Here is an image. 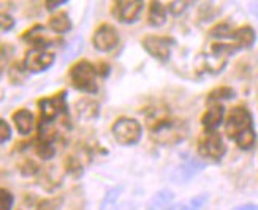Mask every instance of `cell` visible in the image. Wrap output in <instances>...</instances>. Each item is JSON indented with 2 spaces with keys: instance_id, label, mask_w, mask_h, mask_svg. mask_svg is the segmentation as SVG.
I'll list each match as a JSON object with an SVG mask.
<instances>
[{
  "instance_id": "1",
  "label": "cell",
  "mask_w": 258,
  "mask_h": 210,
  "mask_svg": "<svg viewBox=\"0 0 258 210\" xmlns=\"http://www.w3.org/2000/svg\"><path fill=\"white\" fill-rule=\"evenodd\" d=\"M227 136L238 144L242 150H249L255 144V131H253V120L245 106H236L230 111L227 119Z\"/></svg>"
},
{
  "instance_id": "2",
  "label": "cell",
  "mask_w": 258,
  "mask_h": 210,
  "mask_svg": "<svg viewBox=\"0 0 258 210\" xmlns=\"http://www.w3.org/2000/svg\"><path fill=\"white\" fill-rule=\"evenodd\" d=\"M187 136V127L184 122L171 119V117H162L157 119L152 125V138L160 144H176L182 141Z\"/></svg>"
},
{
  "instance_id": "3",
  "label": "cell",
  "mask_w": 258,
  "mask_h": 210,
  "mask_svg": "<svg viewBox=\"0 0 258 210\" xmlns=\"http://www.w3.org/2000/svg\"><path fill=\"white\" fill-rule=\"evenodd\" d=\"M69 76H70L72 85L76 88V90L84 92V93H97V90H98L97 70L91 62L81 60V62L75 63L70 68Z\"/></svg>"
},
{
  "instance_id": "4",
  "label": "cell",
  "mask_w": 258,
  "mask_h": 210,
  "mask_svg": "<svg viewBox=\"0 0 258 210\" xmlns=\"http://www.w3.org/2000/svg\"><path fill=\"white\" fill-rule=\"evenodd\" d=\"M113 136L122 146H133L141 138V125L135 119L122 117L113 124Z\"/></svg>"
},
{
  "instance_id": "5",
  "label": "cell",
  "mask_w": 258,
  "mask_h": 210,
  "mask_svg": "<svg viewBox=\"0 0 258 210\" xmlns=\"http://www.w3.org/2000/svg\"><path fill=\"white\" fill-rule=\"evenodd\" d=\"M67 95L65 92H60L54 96L49 98H43L38 101L40 111H41V122L44 124H51L57 117H60L62 114H67Z\"/></svg>"
},
{
  "instance_id": "6",
  "label": "cell",
  "mask_w": 258,
  "mask_h": 210,
  "mask_svg": "<svg viewBox=\"0 0 258 210\" xmlns=\"http://www.w3.org/2000/svg\"><path fill=\"white\" fill-rule=\"evenodd\" d=\"M198 152L201 157H206L211 160H220L225 155L227 147L217 131H206V135L200 139Z\"/></svg>"
},
{
  "instance_id": "7",
  "label": "cell",
  "mask_w": 258,
  "mask_h": 210,
  "mask_svg": "<svg viewBox=\"0 0 258 210\" xmlns=\"http://www.w3.org/2000/svg\"><path fill=\"white\" fill-rule=\"evenodd\" d=\"M171 44H173V41L165 37L149 35V37L143 38V48L148 51L154 59L160 60V62H166L170 59Z\"/></svg>"
},
{
  "instance_id": "8",
  "label": "cell",
  "mask_w": 258,
  "mask_h": 210,
  "mask_svg": "<svg viewBox=\"0 0 258 210\" xmlns=\"http://www.w3.org/2000/svg\"><path fill=\"white\" fill-rule=\"evenodd\" d=\"M54 59L55 57L52 52H48L44 49H32L26 55L24 66L30 73H41L44 70H48L54 63Z\"/></svg>"
},
{
  "instance_id": "9",
  "label": "cell",
  "mask_w": 258,
  "mask_h": 210,
  "mask_svg": "<svg viewBox=\"0 0 258 210\" xmlns=\"http://www.w3.org/2000/svg\"><path fill=\"white\" fill-rule=\"evenodd\" d=\"M92 43H94L95 49L102 51V52H108V51L114 49L117 46V43H119V33H117V30L113 26L103 24V26H100L95 30Z\"/></svg>"
},
{
  "instance_id": "10",
  "label": "cell",
  "mask_w": 258,
  "mask_h": 210,
  "mask_svg": "<svg viewBox=\"0 0 258 210\" xmlns=\"http://www.w3.org/2000/svg\"><path fill=\"white\" fill-rule=\"evenodd\" d=\"M144 4L143 2H135V0H125V2H116L113 8V15L120 22H135L138 19Z\"/></svg>"
},
{
  "instance_id": "11",
  "label": "cell",
  "mask_w": 258,
  "mask_h": 210,
  "mask_svg": "<svg viewBox=\"0 0 258 210\" xmlns=\"http://www.w3.org/2000/svg\"><path fill=\"white\" fill-rule=\"evenodd\" d=\"M203 168H205V164L201 161H198L195 158H187L173 171L171 179L176 183H185L187 180L192 179L194 175H197L200 171H203Z\"/></svg>"
},
{
  "instance_id": "12",
  "label": "cell",
  "mask_w": 258,
  "mask_h": 210,
  "mask_svg": "<svg viewBox=\"0 0 258 210\" xmlns=\"http://www.w3.org/2000/svg\"><path fill=\"white\" fill-rule=\"evenodd\" d=\"M223 113H225V109H223V106L219 103L212 104L206 111V114L203 116V119H201L206 131H216V128L222 124V120H223Z\"/></svg>"
},
{
  "instance_id": "13",
  "label": "cell",
  "mask_w": 258,
  "mask_h": 210,
  "mask_svg": "<svg viewBox=\"0 0 258 210\" xmlns=\"http://www.w3.org/2000/svg\"><path fill=\"white\" fill-rule=\"evenodd\" d=\"M13 122L21 135H29L33 130V124H35V117L29 109H19L13 114Z\"/></svg>"
},
{
  "instance_id": "14",
  "label": "cell",
  "mask_w": 258,
  "mask_h": 210,
  "mask_svg": "<svg viewBox=\"0 0 258 210\" xmlns=\"http://www.w3.org/2000/svg\"><path fill=\"white\" fill-rule=\"evenodd\" d=\"M174 202V194L170 190H162L151 197L148 210H171Z\"/></svg>"
},
{
  "instance_id": "15",
  "label": "cell",
  "mask_w": 258,
  "mask_h": 210,
  "mask_svg": "<svg viewBox=\"0 0 258 210\" xmlns=\"http://www.w3.org/2000/svg\"><path fill=\"white\" fill-rule=\"evenodd\" d=\"M233 38L236 40L238 48H250L256 40V33L252 27L244 26V27H239L234 30Z\"/></svg>"
},
{
  "instance_id": "16",
  "label": "cell",
  "mask_w": 258,
  "mask_h": 210,
  "mask_svg": "<svg viewBox=\"0 0 258 210\" xmlns=\"http://www.w3.org/2000/svg\"><path fill=\"white\" fill-rule=\"evenodd\" d=\"M166 21V10L160 2H152L149 8V24L154 27H160Z\"/></svg>"
},
{
  "instance_id": "17",
  "label": "cell",
  "mask_w": 258,
  "mask_h": 210,
  "mask_svg": "<svg viewBox=\"0 0 258 210\" xmlns=\"http://www.w3.org/2000/svg\"><path fill=\"white\" fill-rule=\"evenodd\" d=\"M49 29L55 33H67L72 30V21L67 13H59L49 19Z\"/></svg>"
},
{
  "instance_id": "18",
  "label": "cell",
  "mask_w": 258,
  "mask_h": 210,
  "mask_svg": "<svg viewBox=\"0 0 258 210\" xmlns=\"http://www.w3.org/2000/svg\"><path fill=\"white\" fill-rule=\"evenodd\" d=\"M76 111L81 119H95L98 116V104L91 99H80L76 103Z\"/></svg>"
},
{
  "instance_id": "19",
  "label": "cell",
  "mask_w": 258,
  "mask_h": 210,
  "mask_svg": "<svg viewBox=\"0 0 258 210\" xmlns=\"http://www.w3.org/2000/svg\"><path fill=\"white\" fill-rule=\"evenodd\" d=\"M122 193V186H114L105 194L100 210H119V197Z\"/></svg>"
},
{
  "instance_id": "20",
  "label": "cell",
  "mask_w": 258,
  "mask_h": 210,
  "mask_svg": "<svg viewBox=\"0 0 258 210\" xmlns=\"http://www.w3.org/2000/svg\"><path fill=\"white\" fill-rule=\"evenodd\" d=\"M208 201V194H200L192 197L187 202H181L171 207V210H201Z\"/></svg>"
},
{
  "instance_id": "21",
  "label": "cell",
  "mask_w": 258,
  "mask_h": 210,
  "mask_svg": "<svg viewBox=\"0 0 258 210\" xmlns=\"http://www.w3.org/2000/svg\"><path fill=\"white\" fill-rule=\"evenodd\" d=\"M236 96V93H234L233 88L230 87H219L216 88V90H212L209 93V101H217V99H231Z\"/></svg>"
},
{
  "instance_id": "22",
  "label": "cell",
  "mask_w": 258,
  "mask_h": 210,
  "mask_svg": "<svg viewBox=\"0 0 258 210\" xmlns=\"http://www.w3.org/2000/svg\"><path fill=\"white\" fill-rule=\"evenodd\" d=\"M211 35L214 38H233L234 30L230 27V24H227V22H220V24H217L211 30Z\"/></svg>"
},
{
  "instance_id": "23",
  "label": "cell",
  "mask_w": 258,
  "mask_h": 210,
  "mask_svg": "<svg viewBox=\"0 0 258 210\" xmlns=\"http://www.w3.org/2000/svg\"><path fill=\"white\" fill-rule=\"evenodd\" d=\"M62 205V197H48L37 204V210H59Z\"/></svg>"
},
{
  "instance_id": "24",
  "label": "cell",
  "mask_w": 258,
  "mask_h": 210,
  "mask_svg": "<svg viewBox=\"0 0 258 210\" xmlns=\"http://www.w3.org/2000/svg\"><path fill=\"white\" fill-rule=\"evenodd\" d=\"M37 153L40 155L43 160H49V158L54 157L55 147L52 146V142H43V141H40V144L37 146Z\"/></svg>"
},
{
  "instance_id": "25",
  "label": "cell",
  "mask_w": 258,
  "mask_h": 210,
  "mask_svg": "<svg viewBox=\"0 0 258 210\" xmlns=\"http://www.w3.org/2000/svg\"><path fill=\"white\" fill-rule=\"evenodd\" d=\"M13 207V194L5 188H0V210H11Z\"/></svg>"
},
{
  "instance_id": "26",
  "label": "cell",
  "mask_w": 258,
  "mask_h": 210,
  "mask_svg": "<svg viewBox=\"0 0 258 210\" xmlns=\"http://www.w3.org/2000/svg\"><path fill=\"white\" fill-rule=\"evenodd\" d=\"M83 48V40L81 38H75L70 44H69V48H67L65 51V59H72L75 57V55L81 51Z\"/></svg>"
},
{
  "instance_id": "27",
  "label": "cell",
  "mask_w": 258,
  "mask_h": 210,
  "mask_svg": "<svg viewBox=\"0 0 258 210\" xmlns=\"http://www.w3.org/2000/svg\"><path fill=\"white\" fill-rule=\"evenodd\" d=\"M67 172H70L75 177H80L83 174V166L80 164V161H78L76 158L70 157L69 160H67Z\"/></svg>"
},
{
  "instance_id": "28",
  "label": "cell",
  "mask_w": 258,
  "mask_h": 210,
  "mask_svg": "<svg viewBox=\"0 0 258 210\" xmlns=\"http://www.w3.org/2000/svg\"><path fill=\"white\" fill-rule=\"evenodd\" d=\"M15 27V19L7 13H0V30L8 32Z\"/></svg>"
},
{
  "instance_id": "29",
  "label": "cell",
  "mask_w": 258,
  "mask_h": 210,
  "mask_svg": "<svg viewBox=\"0 0 258 210\" xmlns=\"http://www.w3.org/2000/svg\"><path fill=\"white\" fill-rule=\"evenodd\" d=\"M188 5H190L188 2H181V0H179V2H170V7H168V8H170L171 15L179 16V15H182V13H184Z\"/></svg>"
},
{
  "instance_id": "30",
  "label": "cell",
  "mask_w": 258,
  "mask_h": 210,
  "mask_svg": "<svg viewBox=\"0 0 258 210\" xmlns=\"http://www.w3.org/2000/svg\"><path fill=\"white\" fill-rule=\"evenodd\" d=\"M11 138V128L4 119H0V144L7 142Z\"/></svg>"
},
{
  "instance_id": "31",
  "label": "cell",
  "mask_w": 258,
  "mask_h": 210,
  "mask_svg": "<svg viewBox=\"0 0 258 210\" xmlns=\"http://www.w3.org/2000/svg\"><path fill=\"white\" fill-rule=\"evenodd\" d=\"M65 4H69V0H59V2H46V8L48 10H54V8H57L60 5H65Z\"/></svg>"
},
{
  "instance_id": "32",
  "label": "cell",
  "mask_w": 258,
  "mask_h": 210,
  "mask_svg": "<svg viewBox=\"0 0 258 210\" xmlns=\"http://www.w3.org/2000/svg\"><path fill=\"white\" fill-rule=\"evenodd\" d=\"M233 210H258V205L256 204H244L239 207H234Z\"/></svg>"
},
{
  "instance_id": "33",
  "label": "cell",
  "mask_w": 258,
  "mask_h": 210,
  "mask_svg": "<svg viewBox=\"0 0 258 210\" xmlns=\"http://www.w3.org/2000/svg\"><path fill=\"white\" fill-rule=\"evenodd\" d=\"M250 11L252 13L258 18V4H252V7H250Z\"/></svg>"
}]
</instances>
